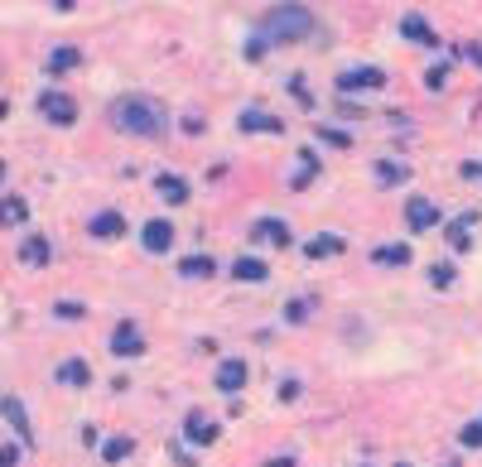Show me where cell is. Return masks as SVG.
<instances>
[{
	"mask_svg": "<svg viewBox=\"0 0 482 467\" xmlns=\"http://www.w3.org/2000/svg\"><path fill=\"white\" fill-rule=\"evenodd\" d=\"M429 279H434L439 289H449V284H454V265H434V270H429Z\"/></svg>",
	"mask_w": 482,
	"mask_h": 467,
	"instance_id": "cell-28",
	"label": "cell"
},
{
	"mask_svg": "<svg viewBox=\"0 0 482 467\" xmlns=\"http://www.w3.org/2000/svg\"><path fill=\"white\" fill-rule=\"evenodd\" d=\"M39 111H44L54 126H73V121H78V107H73V97H68V92H44Z\"/></svg>",
	"mask_w": 482,
	"mask_h": 467,
	"instance_id": "cell-3",
	"label": "cell"
},
{
	"mask_svg": "<svg viewBox=\"0 0 482 467\" xmlns=\"http://www.w3.org/2000/svg\"><path fill=\"white\" fill-rule=\"evenodd\" d=\"M304 250H309L314 260H319V255H338V250H343V236H314Z\"/></svg>",
	"mask_w": 482,
	"mask_h": 467,
	"instance_id": "cell-19",
	"label": "cell"
},
{
	"mask_svg": "<svg viewBox=\"0 0 482 467\" xmlns=\"http://www.w3.org/2000/svg\"><path fill=\"white\" fill-rule=\"evenodd\" d=\"M20 255H25L29 265H44V260H49V241H44V236H29L25 246H20Z\"/></svg>",
	"mask_w": 482,
	"mask_h": 467,
	"instance_id": "cell-18",
	"label": "cell"
},
{
	"mask_svg": "<svg viewBox=\"0 0 482 467\" xmlns=\"http://www.w3.org/2000/svg\"><path fill=\"white\" fill-rule=\"evenodd\" d=\"M473 222H478V217L468 212V217H458L454 226H449V246H454V250H468V246H473V241H468V231H473Z\"/></svg>",
	"mask_w": 482,
	"mask_h": 467,
	"instance_id": "cell-16",
	"label": "cell"
},
{
	"mask_svg": "<svg viewBox=\"0 0 482 467\" xmlns=\"http://www.w3.org/2000/svg\"><path fill=\"white\" fill-rule=\"evenodd\" d=\"M179 270H184L188 279H208V275L217 270V265H213V255H188V260L179 265Z\"/></svg>",
	"mask_w": 482,
	"mask_h": 467,
	"instance_id": "cell-17",
	"label": "cell"
},
{
	"mask_svg": "<svg viewBox=\"0 0 482 467\" xmlns=\"http://www.w3.org/2000/svg\"><path fill=\"white\" fill-rule=\"evenodd\" d=\"M155 188H160L164 202H188V183L179 178V174H160V178H155Z\"/></svg>",
	"mask_w": 482,
	"mask_h": 467,
	"instance_id": "cell-12",
	"label": "cell"
},
{
	"mask_svg": "<svg viewBox=\"0 0 482 467\" xmlns=\"http://www.w3.org/2000/svg\"><path fill=\"white\" fill-rule=\"evenodd\" d=\"M102 458H107V463H121V458H131V439H111L107 448H102Z\"/></svg>",
	"mask_w": 482,
	"mask_h": 467,
	"instance_id": "cell-22",
	"label": "cell"
},
{
	"mask_svg": "<svg viewBox=\"0 0 482 467\" xmlns=\"http://www.w3.org/2000/svg\"><path fill=\"white\" fill-rule=\"evenodd\" d=\"M241 131H280V121H270L261 111H241Z\"/></svg>",
	"mask_w": 482,
	"mask_h": 467,
	"instance_id": "cell-20",
	"label": "cell"
},
{
	"mask_svg": "<svg viewBox=\"0 0 482 467\" xmlns=\"http://www.w3.org/2000/svg\"><path fill=\"white\" fill-rule=\"evenodd\" d=\"M401 34H405V39H415V44H429V49H434V29H429L420 15H405V20H401Z\"/></svg>",
	"mask_w": 482,
	"mask_h": 467,
	"instance_id": "cell-14",
	"label": "cell"
},
{
	"mask_svg": "<svg viewBox=\"0 0 482 467\" xmlns=\"http://www.w3.org/2000/svg\"><path fill=\"white\" fill-rule=\"evenodd\" d=\"M304 313H309V303H304V299L290 303V323H304Z\"/></svg>",
	"mask_w": 482,
	"mask_h": 467,
	"instance_id": "cell-29",
	"label": "cell"
},
{
	"mask_svg": "<svg viewBox=\"0 0 482 467\" xmlns=\"http://www.w3.org/2000/svg\"><path fill=\"white\" fill-rule=\"evenodd\" d=\"M405 222H410V231H429V226H439V207L429 198H410L405 202Z\"/></svg>",
	"mask_w": 482,
	"mask_h": 467,
	"instance_id": "cell-5",
	"label": "cell"
},
{
	"mask_svg": "<svg viewBox=\"0 0 482 467\" xmlns=\"http://www.w3.org/2000/svg\"><path fill=\"white\" fill-rule=\"evenodd\" d=\"M20 217H25V202H20V198H10V202L0 207V226H10V222H20Z\"/></svg>",
	"mask_w": 482,
	"mask_h": 467,
	"instance_id": "cell-24",
	"label": "cell"
},
{
	"mask_svg": "<svg viewBox=\"0 0 482 467\" xmlns=\"http://www.w3.org/2000/svg\"><path fill=\"white\" fill-rule=\"evenodd\" d=\"M58 381H63V385H87V381H92V371H87V361H82V357H73V361L58 366Z\"/></svg>",
	"mask_w": 482,
	"mask_h": 467,
	"instance_id": "cell-15",
	"label": "cell"
},
{
	"mask_svg": "<svg viewBox=\"0 0 482 467\" xmlns=\"http://www.w3.org/2000/svg\"><path fill=\"white\" fill-rule=\"evenodd\" d=\"M58 318H82V303H58Z\"/></svg>",
	"mask_w": 482,
	"mask_h": 467,
	"instance_id": "cell-30",
	"label": "cell"
},
{
	"mask_svg": "<svg viewBox=\"0 0 482 467\" xmlns=\"http://www.w3.org/2000/svg\"><path fill=\"white\" fill-rule=\"evenodd\" d=\"M232 275H237V279H246V284H261V279H266L270 270H266V260H256V255H237Z\"/></svg>",
	"mask_w": 482,
	"mask_h": 467,
	"instance_id": "cell-11",
	"label": "cell"
},
{
	"mask_svg": "<svg viewBox=\"0 0 482 467\" xmlns=\"http://www.w3.org/2000/svg\"><path fill=\"white\" fill-rule=\"evenodd\" d=\"M376 260H381V265H410V246H381Z\"/></svg>",
	"mask_w": 482,
	"mask_h": 467,
	"instance_id": "cell-21",
	"label": "cell"
},
{
	"mask_svg": "<svg viewBox=\"0 0 482 467\" xmlns=\"http://www.w3.org/2000/svg\"><path fill=\"white\" fill-rule=\"evenodd\" d=\"M20 463V448H0V467H15Z\"/></svg>",
	"mask_w": 482,
	"mask_h": 467,
	"instance_id": "cell-31",
	"label": "cell"
},
{
	"mask_svg": "<svg viewBox=\"0 0 482 467\" xmlns=\"http://www.w3.org/2000/svg\"><path fill=\"white\" fill-rule=\"evenodd\" d=\"M0 410H5V419H15V429H20V434L29 439V424H25V410H20V400H5Z\"/></svg>",
	"mask_w": 482,
	"mask_h": 467,
	"instance_id": "cell-23",
	"label": "cell"
},
{
	"mask_svg": "<svg viewBox=\"0 0 482 467\" xmlns=\"http://www.w3.org/2000/svg\"><path fill=\"white\" fill-rule=\"evenodd\" d=\"M314 34V10L299 5V0H285L266 15V39H280V44H295V39H309Z\"/></svg>",
	"mask_w": 482,
	"mask_h": 467,
	"instance_id": "cell-2",
	"label": "cell"
},
{
	"mask_svg": "<svg viewBox=\"0 0 482 467\" xmlns=\"http://www.w3.org/2000/svg\"><path fill=\"white\" fill-rule=\"evenodd\" d=\"M405 174H410V169H405V164H381V169H376V178H381V183H391V178L401 183Z\"/></svg>",
	"mask_w": 482,
	"mask_h": 467,
	"instance_id": "cell-26",
	"label": "cell"
},
{
	"mask_svg": "<svg viewBox=\"0 0 482 467\" xmlns=\"http://www.w3.org/2000/svg\"><path fill=\"white\" fill-rule=\"evenodd\" d=\"M241 385H246V361H241V357H227L222 366H217V390L237 395Z\"/></svg>",
	"mask_w": 482,
	"mask_h": 467,
	"instance_id": "cell-7",
	"label": "cell"
},
{
	"mask_svg": "<svg viewBox=\"0 0 482 467\" xmlns=\"http://www.w3.org/2000/svg\"><path fill=\"white\" fill-rule=\"evenodd\" d=\"M140 236H145V250H155V255L174 246V226H169V222H160V217L145 222V231H140Z\"/></svg>",
	"mask_w": 482,
	"mask_h": 467,
	"instance_id": "cell-9",
	"label": "cell"
},
{
	"mask_svg": "<svg viewBox=\"0 0 482 467\" xmlns=\"http://www.w3.org/2000/svg\"><path fill=\"white\" fill-rule=\"evenodd\" d=\"M111 121H116V131H126V135H160L164 131V107L150 102V97H121V102L111 107Z\"/></svg>",
	"mask_w": 482,
	"mask_h": 467,
	"instance_id": "cell-1",
	"label": "cell"
},
{
	"mask_svg": "<svg viewBox=\"0 0 482 467\" xmlns=\"http://www.w3.org/2000/svg\"><path fill=\"white\" fill-rule=\"evenodd\" d=\"M468 58H473V63H482V44H473V49H468Z\"/></svg>",
	"mask_w": 482,
	"mask_h": 467,
	"instance_id": "cell-32",
	"label": "cell"
},
{
	"mask_svg": "<svg viewBox=\"0 0 482 467\" xmlns=\"http://www.w3.org/2000/svg\"><path fill=\"white\" fill-rule=\"evenodd\" d=\"M87 231H92V236H102V241L126 236V217H121V212H97V217L87 222Z\"/></svg>",
	"mask_w": 482,
	"mask_h": 467,
	"instance_id": "cell-10",
	"label": "cell"
},
{
	"mask_svg": "<svg viewBox=\"0 0 482 467\" xmlns=\"http://www.w3.org/2000/svg\"><path fill=\"white\" fill-rule=\"evenodd\" d=\"M184 434H188V443H213L217 439V424H213V419H203V414H188Z\"/></svg>",
	"mask_w": 482,
	"mask_h": 467,
	"instance_id": "cell-13",
	"label": "cell"
},
{
	"mask_svg": "<svg viewBox=\"0 0 482 467\" xmlns=\"http://www.w3.org/2000/svg\"><path fill=\"white\" fill-rule=\"evenodd\" d=\"M251 236H256V241H266V246H290V226H285V222H275V217H261L256 226H251Z\"/></svg>",
	"mask_w": 482,
	"mask_h": 467,
	"instance_id": "cell-8",
	"label": "cell"
},
{
	"mask_svg": "<svg viewBox=\"0 0 482 467\" xmlns=\"http://www.w3.org/2000/svg\"><path fill=\"white\" fill-rule=\"evenodd\" d=\"M111 352H116V357H140V352H145L140 328H135V323H121V328L111 332Z\"/></svg>",
	"mask_w": 482,
	"mask_h": 467,
	"instance_id": "cell-6",
	"label": "cell"
},
{
	"mask_svg": "<svg viewBox=\"0 0 482 467\" xmlns=\"http://www.w3.org/2000/svg\"><path fill=\"white\" fill-rule=\"evenodd\" d=\"M386 83V73L381 68H348L343 78H338V92H372V87Z\"/></svg>",
	"mask_w": 482,
	"mask_h": 467,
	"instance_id": "cell-4",
	"label": "cell"
},
{
	"mask_svg": "<svg viewBox=\"0 0 482 467\" xmlns=\"http://www.w3.org/2000/svg\"><path fill=\"white\" fill-rule=\"evenodd\" d=\"M458 439H463V448H482V419H478V424H468Z\"/></svg>",
	"mask_w": 482,
	"mask_h": 467,
	"instance_id": "cell-27",
	"label": "cell"
},
{
	"mask_svg": "<svg viewBox=\"0 0 482 467\" xmlns=\"http://www.w3.org/2000/svg\"><path fill=\"white\" fill-rule=\"evenodd\" d=\"M73 63H78V49H58V54H54V63H49V68H54V73H68Z\"/></svg>",
	"mask_w": 482,
	"mask_h": 467,
	"instance_id": "cell-25",
	"label": "cell"
}]
</instances>
